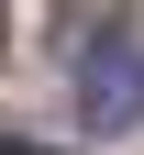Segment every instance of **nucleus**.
Wrapping results in <instances>:
<instances>
[{
	"mask_svg": "<svg viewBox=\"0 0 144 155\" xmlns=\"http://www.w3.org/2000/svg\"><path fill=\"white\" fill-rule=\"evenodd\" d=\"M78 122H89V133H144V45H133V33L78 67Z\"/></svg>",
	"mask_w": 144,
	"mask_h": 155,
	"instance_id": "f257e3e1",
	"label": "nucleus"
},
{
	"mask_svg": "<svg viewBox=\"0 0 144 155\" xmlns=\"http://www.w3.org/2000/svg\"><path fill=\"white\" fill-rule=\"evenodd\" d=\"M100 45H122V0H67V11H55V55L89 67Z\"/></svg>",
	"mask_w": 144,
	"mask_h": 155,
	"instance_id": "f03ea898",
	"label": "nucleus"
},
{
	"mask_svg": "<svg viewBox=\"0 0 144 155\" xmlns=\"http://www.w3.org/2000/svg\"><path fill=\"white\" fill-rule=\"evenodd\" d=\"M11 155H45V144H11Z\"/></svg>",
	"mask_w": 144,
	"mask_h": 155,
	"instance_id": "7ed1b4c3",
	"label": "nucleus"
},
{
	"mask_svg": "<svg viewBox=\"0 0 144 155\" xmlns=\"http://www.w3.org/2000/svg\"><path fill=\"white\" fill-rule=\"evenodd\" d=\"M0 155H11V144H0Z\"/></svg>",
	"mask_w": 144,
	"mask_h": 155,
	"instance_id": "20e7f679",
	"label": "nucleus"
}]
</instances>
